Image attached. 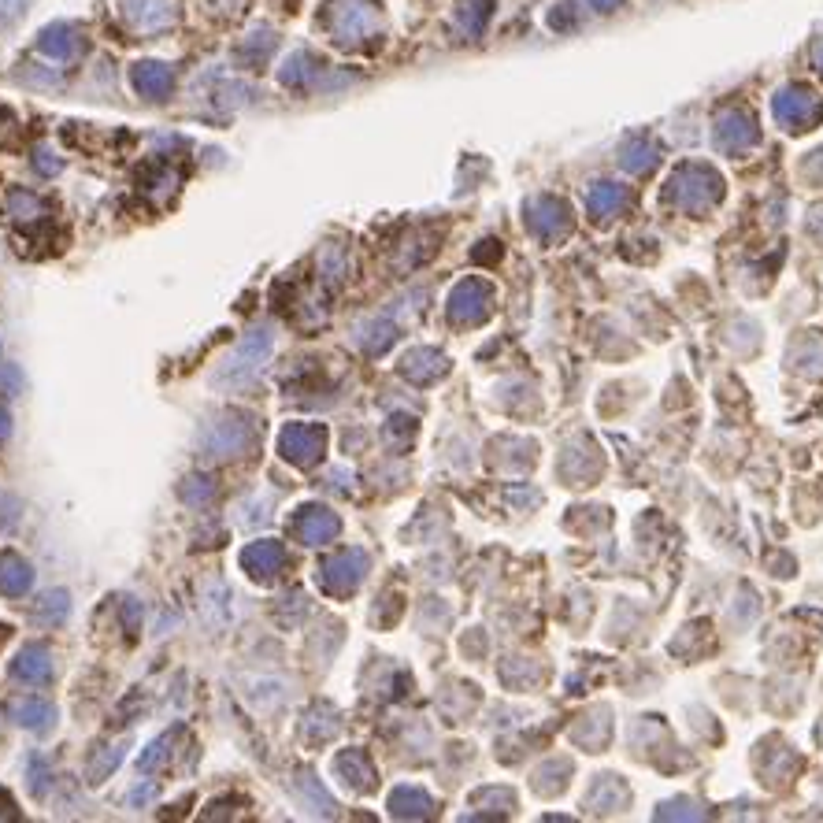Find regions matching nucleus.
Here are the masks:
<instances>
[{
    "label": "nucleus",
    "instance_id": "9",
    "mask_svg": "<svg viewBox=\"0 0 823 823\" xmlns=\"http://www.w3.org/2000/svg\"><path fill=\"white\" fill-rule=\"evenodd\" d=\"M52 705L49 701H38V697H26V701H19L15 705V720L23 723V727H30V731H45L52 723Z\"/></svg>",
    "mask_w": 823,
    "mask_h": 823
},
{
    "label": "nucleus",
    "instance_id": "15",
    "mask_svg": "<svg viewBox=\"0 0 823 823\" xmlns=\"http://www.w3.org/2000/svg\"><path fill=\"white\" fill-rule=\"evenodd\" d=\"M8 431H12V419H8V412H4V408H0V442H4V438H8Z\"/></svg>",
    "mask_w": 823,
    "mask_h": 823
},
{
    "label": "nucleus",
    "instance_id": "7",
    "mask_svg": "<svg viewBox=\"0 0 823 823\" xmlns=\"http://www.w3.org/2000/svg\"><path fill=\"white\" fill-rule=\"evenodd\" d=\"M30 564L26 560H19L15 553H8V557H0V590L4 594H23V590H30Z\"/></svg>",
    "mask_w": 823,
    "mask_h": 823
},
{
    "label": "nucleus",
    "instance_id": "8",
    "mask_svg": "<svg viewBox=\"0 0 823 823\" xmlns=\"http://www.w3.org/2000/svg\"><path fill=\"white\" fill-rule=\"evenodd\" d=\"M486 312V290H482L479 282H468V286H460L453 297V316L456 319H475Z\"/></svg>",
    "mask_w": 823,
    "mask_h": 823
},
{
    "label": "nucleus",
    "instance_id": "5",
    "mask_svg": "<svg viewBox=\"0 0 823 823\" xmlns=\"http://www.w3.org/2000/svg\"><path fill=\"white\" fill-rule=\"evenodd\" d=\"M360 571H364V553H342L338 560H330L327 564L323 583H327L330 590H349V586L360 579Z\"/></svg>",
    "mask_w": 823,
    "mask_h": 823
},
{
    "label": "nucleus",
    "instance_id": "4",
    "mask_svg": "<svg viewBox=\"0 0 823 823\" xmlns=\"http://www.w3.org/2000/svg\"><path fill=\"white\" fill-rule=\"evenodd\" d=\"M241 564H245V568L253 571L256 579H267L271 571H279V568H282V545H275V542H256V545H249V549L241 553Z\"/></svg>",
    "mask_w": 823,
    "mask_h": 823
},
{
    "label": "nucleus",
    "instance_id": "1",
    "mask_svg": "<svg viewBox=\"0 0 823 823\" xmlns=\"http://www.w3.org/2000/svg\"><path fill=\"white\" fill-rule=\"evenodd\" d=\"M323 442H327V431H323V427L297 423V427H286V431H282V456L293 460V464H312V460L323 453Z\"/></svg>",
    "mask_w": 823,
    "mask_h": 823
},
{
    "label": "nucleus",
    "instance_id": "10",
    "mask_svg": "<svg viewBox=\"0 0 823 823\" xmlns=\"http://www.w3.org/2000/svg\"><path fill=\"white\" fill-rule=\"evenodd\" d=\"M138 86L145 89V93H167V86H171V75H167L164 67H141L138 71Z\"/></svg>",
    "mask_w": 823,
    "mask_h": 823
},
{
    "label": "nucleus",
    "instance_id": "13",
    "mask_svg": "<svg viewBox=\"0 0 823 823\" xmlns=\"http://www.w3.org/2000/svg\"><path fill=\"white\" fill-rule=\"evenodd\" d=\"M23 8V0H0V19H12Z\"/></svg>",
    "mask_w": 823,
    "mask_h": 823
},
{
    "label": "nucleus",
    "instance_id": "12",
    "mask_svg": "<svg viewBox=\"0 0 823 823\" xmlns=\"http://www.w3.org/2000/svg\"><path fill=\"white\" fill-rule=\"evenodd\" d=\"M64 612H67L64 594H49V597H45V605H41V616H52V620H60Z\"/></svg>",
    "mask_w": 823,
    "mask_h": 823
},
{
    "label": "nucleus",
    "instance_id": "6",
    "mask_svg": "<svg viewBox=\"0 0 823 823\" xmlns=\"http://www.w3.org/2000/svg\"><path fill=\"white\" fill-rule=\"evenodd\" d=\"M293 527H297V534H304L308 542H327V538H334V531H338V520H334L330 512H323V508H308Z\"/></svg>",
    "mask_w": 823,
    "mask_h": 823
},
{
    "label": "nucleus",
    "instance_id": "14",
    "mask_svg": "<svg viewBox=\"0 0 823 823\" xmlns=\"http://www.w3.org/2000/svg\"><path fill=\"white\" fill-rule=\"evenodd\" d=\"M19 386V375H15V368L0 371V390H15Z\"/></svg>",
    "mask_w": 823,
    "mask_h": 823
},
{
    "label": "nucleus",
    "instance_id": "2",
    "mask_svg": "<svg viewBox=\"0 0 823 823\" xmlns=\"http://www.w3.org/2000/svg\"><path fill=\"white\" fill-rule=\"evenodd\" d=\"M267 349H271V338H267L264 330H256L253 338H245V345L238 349V356L230 360L223 375H241V371H249V375H253V371L267 360Z\"/></svg>",
    "mask_w": 823,
    "mask_h": 823
},
{
    "label": "nucleus",
    "instance_id": "3",
    "mask_svg": "<svg viewBox=\"0 0 823 823\" xmlns=\"http://www.w3.org/2000/svg\"><path fill=\"white\" fill-rule=\"evenodd\" d=\"M15 679H23V683H49L52 675V664H49V653L41 646H26L19 657H15L12 664Z\"/></svg>",
    "mask_w": 823,
    "mask_h": 823
},
{
    "label": "nucleus",
    "instance_id": "11",
    "mask_svg": "<svg viewBox=\"0 0 823 823\" xmlns=\"http://www.w3.org/2000/svg\"><path fill=\"white\" fill-rule=\"evenodd\" d=\"M71 45H75V41H71V30H49V34L41 38V49L49 52V56H67Z\"/></svg>",
    "mask_w": 823,
    "mask_h": 823
}]
</instances>
